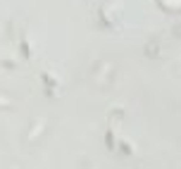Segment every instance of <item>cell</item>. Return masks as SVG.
<instances>
[{"instance_id":"cell-1","label":"cell","mask_w":181,"mask_h":169,"mask_svg":"<svg viewBox=\"0 0 181 169\" xmlns=\"http://www.w3.org/2000/svg\"><path fill=\"white\" fill-rule=\"evenodd\" d=\"M105 141H107V148H112V145H114V143H112L114 138H112V133H110V131H107V136H105Z\"/></svg>"}]
</instances>
